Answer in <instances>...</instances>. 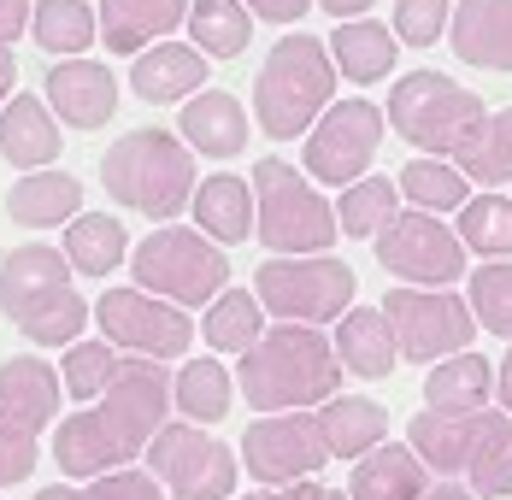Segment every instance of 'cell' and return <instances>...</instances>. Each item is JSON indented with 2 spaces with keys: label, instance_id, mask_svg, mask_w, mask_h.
Wrapping results in <instances>:
<instances>
[{
  "label": "cell",
  "instance_id": "cell-36",
  "mask_svg": "<svg viewBox=\"0 0 512 500\" xmlns=\"http://www.w3.org/2000/svg\"><path fill=\"white\" fill-rule=\"evenodd\" d=\"M401 195L418 206V212H460L465 200H471V177H465L454 159H412L401 165V183H395Z\"/></svg>",
  "mask_w": 512,
  "mask_h": 500
},
{
  "label": "cell",
  "instance_id": "cell-30",
  "mask_svg": "<svg viewBox=\"0 0 512 500\" xmlns=\"http://www.w3.org/2000/svg\"><path fill=\"white\" fill-rule=\"evenodd\" d=\"M318 430H324L330 459H365L371 448L389 442V412L371 395H336L318 406Z\"/></svg>",
  "mask_w": 512,
  "mask_h": 500
},
{
  "label": "cell",
  "instance_id": "cell-47",
  "mask_svg": "<svg viewBox=\"0 0 512 500\" xmlns=\"http://www.w3.org/2000/svg\"><path fill=\"white\" fill-rule=\"evenodd\" d=\"M330 489H318V483H289V489H265V495H248V500H324Z\"/></svg>",
  "mask_w": 512,
  "mask_h": 500
},
{
  "label": "cell",
  "instance_id": "cell-17",
  "mask_svg": "<svg viewBox=\"0 0 512 500\" xmlns=\"http://www.w3.org/2000/svg\"><path fill=\"white\" fill-rule=\"evenodd\" d=\"M42 83H48L53 118L71 124V130H101L118 112V77L101 59H53V71Z\"/></svg>",
  "mask_w": 512,
  "mask_h": 500
},
{
  "label": "cell",
  "instance_id": "cell-14",
  "mask_svg": "<svg viewBox=\"0 0 512 500\" xmlns=\"http://www.w3.org/2000/svg\"><path fill=\"white\" fill-rule=\"evenodd\" d=\"M383 142V106L371 100H336L318 124L307 130V153H301V171L330 183V189H354L359 177L371 171Z\"/></svg>",
  "mask_w": 512,
  "mask_h": 500
},
{
  "label": "cell",
  "instance_id": "cell-32",
  "mask_svg": "<svg viewBox=\"0 0 512 500\" xmlns=\"http://www.w3.org/2000/svg\"><path fill=\"white\" fill-rule=\"evenodd\" d=\"M30 36L53 59H89V48L101 42V12L89 0H36Z\"/></svg>",
  "mask_w": 512,
  "mask_h": 500
},
{
  "label": "cell",
  "instance_id": "cell-1",
  "mask_svg": "<svg viewBox=\"0 0 512 500\" xmlns=\"http://www.w3.org/2000/svg\"><path fill=\"white\" fill-rule=\"evenodd\" d=\"M165 412H171V371L165 359H130L124 377L106 389L95 406L59 418L53 430V459L65 477L89 483L106 471H124L130 459H142L148 442L165 430Z\"/></svg>",
  "mask_w": 512,
  "mask_h": 500
},
{
  "label": "cell",
  "instance_id": "cell-49",
  "mask_svg": "<svg viewBox=\"0 0 512 500\" xmlns=\"http://www.w3.org/2000/svg\"><path fill=\"white\" fill-rule=\"evenodd\" d=\"M12 83H18V65H12V48L0 42V106H6V95H12Z\"/></svg>",
  "mask_w": 512,
  "mask_h": 500
},
{
  "label": "cell",
  "instance_id": "cell-16",
  "mask_svg": "<svg viewBox=\"0 0 512 500\" xmlns=\"http://www.w3.org/2000/svg\"><path fill=\"white\" fill-rule=\"evenodd\" d=\"M242 459H248V477L265 483V489H289V483L318 477V465L330 459L318 412H265V418H254L242 430Z\"/></svg>",
  "mask_w": 512,
  "mask_h": 500
},
{
  "label": "cell",
  "instance_id": "cell-23",
  "mask_svg": "<svg viewBox=\"0 0 512 500\" xmlns=\"http://www.w3.org/2000/svg\"><path fill=\"white\" fill-rule=\"evenodd\" d=\"M201 83H206V53L183 48V42H154L148 53H136V65H130V89L148 100V106L195 100Z\"/></svg>",
  "mask_w": 512,
  "mask_h": 500
},
{
  "label": "cell",
  "instance_id": "cell-29",
  "mask_svg": "<svg viewBox=\"0 0 512 500\" xmlns=\"http://www.w3.org/2000/svg\"><path fill=\"white\" fill-rule=\"evenodd\" d=\"M330 59L348 83H383L395 77V59H401V36L377 18H354V24H336L330 30Z\"/></svg>",
  "mask_w": 512,
  "mask_h": 500
},
{
  "label": "cell",
  "instance_id": "cell-37",
  "mask_svg": "<svg viewBox=\"0 0 512 500\" xmlns=\"http://www.w3.org/2000/svg\"><path fill=\"white\" fill-rule=\"evenodd\" d=\"M407 448L430 465V477H454V471H465V453H471V418L418 412L407 424Z\"/></svg>",
  "mask_w": 512,
  "mask_h": 500
},
{
  "label": "cell",
  "instance_id": "cell-21",
  "mask_svg": "<svg viewBox=\"0 0 512 500\" xmlns=\"http://www.w3.org/2000/svg\"><path fill=\"white\" fill-rule=\"evenodd\" d=\"M195 0H101V42L106 53H148L165 42Z\"/></svg>",
  "mask_w": 512,
  "mask_h": 500
},
{
  "label": "cell",
  "instance_id": "cell-35",
  "mask_svg": "<svg viewBox=\"0 0 512 500\" xmlns=\"http://www.w3.org/2000/svg\"><path fill=\"white\" fill-rule=\"evenodd\" d=\"M230 371L218 359H189L177 377H171V406L189 418V424H218L230 412Z\"/></svg>",
  "mask_w": 512,
  "mask_h": 500
},
{
  "label": "cell",
  "instance_id": "cell-22",
  "mask_svg": "<svg viewBox=\"0 0 512 500\" xmlns=\"http://www.w3.org/2000/svg\"><path fill=\"white\" fill-rule=\"evenodd\" d=\"M195 224H201V236H212L218 248L224 242H248L259 230V200H254V183L248 177H236V171H212L201 189H195Z\"/></svg>",
  "mask_w": 512,
  "mask_h": 500
},
{
  "label": "cell",
  "instance_id": "cell-44",
  "mask_svg": "<svg viewBox=\"0 0 512 500\" xmlns=\"http://www.w3.org/2000/svg\"><path fill=\"white\" fill-rule=\"evenodd\" d=\"M448 24H454V0H395V36L407 48H436Z\"/></svg>",
  "mask_w": 512,
  "mask_h": 500
},
{
  "label": "cell",
  "instance_id": "cell-28",
  "mask_svg": "<svg viewBox=\"0 0 512 500\" xmlns=\"http://www.w3.org/2000/svg\"><path fill=\"white\" fill-rule=\"evenodd\" d=\"M77 212H83V183L71 171H24L6 189V218L24 230H53Z\"/></svg>",
  "mask_w": 512,
  "mask_h": 500
},
{
  "label": "cell",
  "instance_id": "cell-46",
  "mask_svg": "<svg viewBox=\"0 0 512 500\" xmlns=\"http://www.w3.org/2000/svg\"><path fill=\"white\" fill-rule=\"evenodd\" d=\"M30 18H36V0H0V42L12 48L30 30Z\"/></svg>",
  "mask_w": 512,
  "mask_h": 500
},
{
  "label": "cell",
  "instance_id": "cell-3",
  "mask_svg": "<svg viewBox=\"0 0 512 500\" xmlns=\"http://www.w3.org/2000/svg\"><path fill=\"white\" fill-rule=\"evenodd\" d=\"M0 312L36 342V348H71L83 342V324L95 306L71 289V259L48 242L6 248L0 259Z\"/></svg>",
  "mask_w": 512,
  "mask_h": 500
},
{
  "label": "cell",
  "instance_id": "cell-38",
  "mask_svg": "<svg viewBox=\"0 0 512 500\" xmlns=\"http://www.w3.org/2000/svg\"><path fill=\"white\" fill-rule=\"evenodd\" d=\"M460 242L477 259H512V195L483 189L460 206Z\"/></svg>",
  "mask_w": 512,
  "mask_h": 500
},
{
  "label": "cell",
  "instance_id": "cell-13",
  "mask_svg": "<svg viewBox=\"0 0 512 500\" xmlns=\"http://www.w3.org/2000/svg\"><path fill=\"white\" fill-rule=\"evenodd\" d=\"M383 312H389V330L401 342V359H424V365L465 353L477 336L471 300H460L454 289H407L401 283V289H389Z\"/></svg>",
  "mask_w": 512,
  "mask_h": 500
},
{
  "label": "cell",
  "instance_id": "cell-45",
  "mask_svg": "<svg viewBox=\"0 0 512 500\" xmlns=\"http://www.w3.org/2000/svg\"><path fill=\"white\" fill-rule=\"evenodd\" d=\"M242 6H248L254 18H265V24H301L318 0H242Z\"/></svg>",
  "mask_w": 512,
  "mask_h": 500
},
{
  "label": "cell",
  "instance_id": "cell-27",
  "mask_svg": "<svg viewBox=\"0 0 512 500\" xmlns=\"http://www.w3.org/2000/svg\"><path fill=\"white\" fill-rule=\"evenodd\" d=\"M465 489L483 500H512V412H501V406L471 418Z\"/></svg>",
  "mask_w": 512,
  "mask_h": 500
},
{
  "label": "cell",
  "instance_id": "cell-4",
  "mask_svg": "<svg viewBox=\"0 0 512 500\" xmlns=\"http://www.w3.org/2000/svg\"><path fill=\"white\" fill-rule=\"evenodd\" d=\"M330 106H336V59H330V48L318 36H307V30L283 36L277 48L265 53V65H259V77H254L259 130L271 142H295V136H307Z\"/></svg>",
  "mask_w": 512,
  "mask_h": 500
},
{
  "label": "cell",
  "instance_id": "cell-7",
  "mask_svg": "<svg viewBox=\"0 0 512 500\" xmlns=\"http://www.w3.org/2000/svg\"><path fill=\"white\" fill-rule=\"evenodd\" d=\"M130 277H136V289H148V295L189 312V306H212L230 289V259L201 230L159 224L130 248Z\"/></svg>",
  "mask_w": 512,
  "mask_h": 500
},
{
  "label": "cell",
  "instance_id": "cell-11",
  "mask_svg": "<svg viewBox=\"0 0 512 500\" xmlns=\"http://www.w3.org/2000/svg\"><path fill=\"white\" fill-rule=\"evenodd\" d=\"M377 265L389 277H401L407 289H448L465 277V242L460 230H448L436 212H395L377 236Z\"/></svg>",
  "mask_w": 512,
  "mask_h": 500
},
{
  "label": "cell",
  "instance_id": "cell-43",
  "mask_svg": "<svg viewBox=\"0 0 512 500\" xmlns=\"http://www.w3.org/2000/svg\"><path fill=\"white\" fill-rule=\"evenodd\" d=\"M460 171L471 177V183H483V189L512 183V106L489 112V130H483V142L460 159Z\"/></svg>",
  "mask_w": 512,
  "mask_h": 500
},
{
  "label": "cell",
  "instance_id": "cell-5",
  "mask_svg": "<svg viewBox=\"0 0 512 500\" xmlns=\"http://www.w3.org/2000/svg\"><path fill=\"white\" fill-rule=\"evenodd\" d=\"M101 183L124 212H142V218H177L201 189L189 142L177 130H159V124L154 130H130V136H118L106 148Z\"/></svg>",
  "mask_w": 512,
  "mask_h": 500
},
{
  "label": "cell",
  "instance_id": "cell-12",
  "mask_svg": "<svg viewBox=\"0 0 512 500\" xmlns=\"http://www.w3.org/2000/svg\"><path fill=\"white\" fill-rule=\"evenodd\" d=\"M142 459L165 483L171 500H230L236 495V453L224 442H212L201 424H189V418L165 424Z\"/></svg>",
  "mask_w": 512,
  "mask_h": 500
},
{
  "label": "cell",
  "instance_id": "cell-20",
  "mask_svg": "<svg viewBox=\"0 0 512 500\" xmlns=\"http://www.w3.org/2000/svg\"><path fill=\"white\" fill-rule=\"evenodd\" d=\"M336 359H342V371L359 377V383H383V377L401 365V342H395V330H389V312H383V306H354V312H342Z\"/></svg>",
  "mask_w": 512,
  "mask_h": 500
},
{
  "label": "cell",
  "instance_id": "cell-18",
  "mask_svg": "<svg viewBox=\"0 0 512 500\" xmlns=\"http://www.w3.org/2000/svg\"><path fill=\"white\" fill-rule=\"evenodd\" d=\"M448 42L465 65L512 77V0H454Z\"/></svg>",
  "mask_w": 512,
  "mask_h": 500
},
{
  "label": "cell",
  "instance_id": "cell-10",
  "mask_svg": "<svg viewBox=\"0 0 512 500\" xmlns=\"http://www.w3.org/2000/svg\"><path fill=\"white\" fill-rule=\"evenodd\" d=\"M59 418V371L48 359H6L0 365V489L36 471V436Z\"/></svg>",
  "mask_w": 512,
  "mask_h": 500
},
{
  "label": "cell",
  "instance_id": "cell-26",
  "mask_svg": "<svg viewBox=\"0 0 512 500\" xmlns=\"http://www.w3.org/2000/svg\"><path fill=\"white\" fill-rule=\"evenodd\" d=\"M0 153L18 171H48L59 159V118L48 100L36 95H12L0 106Z\"/></svg>",
  "mask_w": 512,
  "mask_h": 500
},
{
  "label": "cell",
  "instance_id": "cell-19",
  "mask_svg": "<svg viewBox=\"0 0 512 500\" xmlns=\"http://www.w3.org/2000/svg\"><path fill=\"white\" fill-rule=\"evenodd\" d=\"M248 112L242 100L224 95V89H201L195 100H183V118H177V136L189 142V153H206V159H236L248 148Z\"/></svg>",
  "mask_w": 512,
  "mask_h": 500
},
{
  "label": "cell",
  "instance_id": "cell-2",
  "mask_svg": "<svg viewBox=\"0 0 512 500\" xmlns=\"http://www.w3.org/2000/svg\"><path fill=\"white\" fill-rule=\"evenodd\" d=\"M248 406L259 412H307L342 395V359L318 324H271L236 371Z\"/></svg>",
  "mask_w": 512,
  "mask_h": 500
},
{
  "label": "cell",
  "instance_id": "cell-6",
  "mask_svg": "<svg viewBox=\"0 0 512 500\" xmlns=\"http://www.w3.org/2000/svg\"><path fill=\"white\" fill-rule=\"evenodd\" d=\"M389 124L424 159H454L460 165L465 153L483 142L489 112H483V95H471L454 77H442V71H407L389 89Z\"/></svg>",
  "mask_w": 512,
  "mask_h": 500
},
{
  "label": "cell",
  "instance_id": "cell-9",
  "mask_svg": "<svg viewBox=\"0 0 512 500\" xmlns=\"http://www.w3.org/2000/svg\"><path fill=\"white\" fill-rule=\"evenodd\" d=\"M254 295L277 324H330L342 312H354L359 277L354 265L307 253V259H265L254 271Z\"/></svg>",
  "mask_w": 512,
  "mask_h": 500
},
{
  "label": "cell",
  "instance_id": "cell-41",
  "mask_svg": "<svg viewBox=\"0 0 512 500\" xmlns=\"http://www.w3.org/2000/svg\"><path fill=\"white\" fill-rule=\"evenodd\" d=\"M465 300H471V318H477L489 336H507L512 342V259L477 265L471 283H465Z\"/></svg>",
  "mask_w": 512,
  "mask_h": 500
},
{
  "label": "cell",
  "instance_id": "cell-33",
  "mask_svg": "<svg viewBox=\"0 0 512 500\" xmlns=\"http://www.w3.org/2000/svg\"><path fill=\"white\" fill-rule=\"evenodd\" d=\"M254 42V12L242 0H195L189 6V48L206 59H236Z\"/></svg>",
  "mask_w": 512,
  "mask_h": 500
},
{
  "label": "cell",
  "instance_id": "cell-48",
  "mask_svg": "<svg viewBox=\"0 0 512 500\" xmlns=\"http://www.w3.org/2000/svg\"><path fill=\"white\" fill-rule=\"evenodd\" d=\"M318 6H324V12H330V18H336V24H354L359 12H371V6H377V0H318Z\"/></svg>",
  "mask_w": 512,
  "mask_h": 500
},
{
  "label": "cell",
  "instance_id": "cell-42",
  "mask_svg": "<svg viewBox=\"0 0 512 500\" xmlns=\"http://www.w3.org/2000/svg\"><path fill=\"white\" fill-rule=\"evenodd\" d=\"M36 500H165V483L154 471H106V477H89V483H53Z\"/></svg>",
  "mask_w": 512,
  "mask_h": 500
},
{
  "label": "cell",
  "instance_id": "cell-24",
  "mask_svg": "<svg viewBox=\"0 0 512 500\" xmlns=\"http://www.w3.org/2000/svg\"><path fill=\"white\" fill-rule=\"evenodd\" d=\"M489 395H495V365L471 348L430 365V377H424V406L442 418H477V412H489Z\"/></svg>",
  "mask_w": 512,
  "mask_h": 500
},
{
  "label": "cell",
  "instance_id": "cell-25",
  "mask_svg": "<svg viewBox=\"0 0 512 500\" xmlns=\"http://www.w3.org/2000/svg\"><path fill=\"white\" fill-rule=\"evenodd\" d=\"M430 489V465L407 448V442H383L365 459H354L348 477V500H424Z\"/></svg>",
  "mask_w": 512,
  "mask_h": 500
},
{
  "label": "cell",
  "instance_id": "cell-50",
  "mask_svg": "<svg viewBox=\"0 0 512 500\" xmlns=\"http://www.w3.org/2000/svg\"><path fill=\"white\" fill-rule=\"evenodd\" d=\"M495 395H501V412H512V353L501 359V371H495Z\"/></svg>",
  "mask_w": 512,
  "mask_h": 500
},
{
  "label": "cell",
  "instance_id": "cell-52",
  "mask_svg": "<svg viewBox=\"0 0 512 500\" xmlns=\"http://www.w3.org/2000/svg\"><path fill=\"white\" fill-rule=\"evenodd\" d=\"M324 500H348V495H342V489H336V495H324Z\"/></svg>",
  "mask_w": 512,
  "mask_h": 500
},
{
  "label": "cell",
  "instance_id": "cell-15",
  "mask_svg": "<svg viewBox=\"0 0 512 500\" xmlns=\"http://www.w3.org/2000/svg\"><path fill=\"white\" fill-rule=\"evenodd\" d=\"M95 324L118 353H136V359H183L195 342V324L183 306L148 295V289H106L95 300Z\"/></svg>",
  "mask_w": 512,
  "mask_h": 500
},
{
  "label": "cell",
  "instance_id": "cell-40",
  "mask_svg": "<svg viewBox=\"0 0 512 500\" xmlns=\"http://www.w3.org/2000/svg\"><path fill=\"white\" fill-rule=\"evenodd\" d=\"M395 200H401V189L389 177H359L354 189H342V200H336L342 236H377L395 218Z\"/></svg>",
  "mask_w": 512,
  "mask_h": 500
},
{
  "label": "cell",
  "instance_id": "cell-8",
  "mask_svg": "<svg viewBox=\"0 0 512 500\" xmlns=\"http://www.w3.org/2000/svg\"><path fill=\"white\" fill-rule=\"evenodd\" d=\"M254 200H259V242L277 253V259H307V253H324L342 224H336V206H324V195L312 189L307 177L289 165V159H259L254 165Z\"/></svg>",
  "mask_w": 512,
  "mask_h": 500
},
{
  "label": "cell",
  "instance_id": "cell-51",
  "mask_svg": "<svg viewBox=\"0 0 512 500\" xmlns=\"http://www.w3.org/2000/svg\"><path fill=\"white\" fill-rule=\"evenodd\" d=\"M424 500H477L471 489H460V483H430L424 489Z\"/></svg>",
  "mask_w": 512,
  "mask_h": 500
},
{
  "label": "cell",
  "instance_id": "cell-34",
  "mask_svg": "<svg viewBox=\"0 0 512 500\" xmlns=\"http://www.w3.org/2000/svg\"><path fill=\"white\" fill-rule=\"evenodd\" d=\"M265 306H259V295H248V289H224V295L212 300L201 312V336L212 353H248L265 336Z\"/></svg>",
  "mask_w": 512,
  "mask_h": 500
},
{
  "label": "cell",
  "instance_id": "cell-31",
  "mask_svg": "<svg viewBox=\"0 0 512 500\" xmlns=\"http://www.w3.org/2000/svg\"><path fill=\"white\" fill-rule=\"evenodd\" d=\"M65 259H71V271L101 277V283H106V277L130 259V230H124V218L77 212V218L65 224Z\"/></svg>",
  "mask_w": 512,
  "mask_h": 500
},
{
  "label": "cell",
  "instance_id": "cell-39",
  "mask_svg": "<svg viewBox=\"0 0 512 500\" xmlns=\"http://www.w3.org/2000/svg\"><path fill=\"white\" fill-rule=\"evenodd\" d=\"M124 353L112 348V342H71L65 348V359H59V371H65V395L71 400H101L118 377H124Z\"/></svg>",
  "mask_w": 512,
  "mask_h": 500
}]
</instances>
